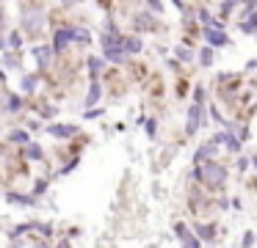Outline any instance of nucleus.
Masks as SVG:
<instances>
[{"instance_id": "1", "label": "nucleus", "mask_w": 257, "mask_h": 248, "mask_svg": "<svg viewBox=\"0 0 257 248\" xmlns=\"http://www.w3.org/2000/svg\"><path fill=\"white\" fill-rule=\"evenodd\" d=\"M194 176H199L210 190H218V187L227 185V168H224L221 163H213V160H207L205 165H199V168L194 171Z\"/></svg>"}, {"instance_id": "2", "label": "nucleus", "mask_w": 257, "mask_h": 248, "mask_svg": "<svg viewBox=\"0 0 257 248\" xmlns=\"http://www.w3.org/2000/svg\"><path fill=\"white\" fill-rule=\"evenodd\" d=\"M42 28H45V11L39 9H25L23 11V31L28 36H39Z\"/></svg>"}, {"instance_id": "3", "label": "nucleus", "mask_w": 257, "mask_h": 248, "mask_svg": "<svg viewBox=\"0 0 257 248\" xmlns=\"http://www.w3.org/2000/svg\"><path fill=\"white\" fill-rule=\"evenodd\" d=\"M199 121H202V108H199V105H194V108L188 110V119H185V132L194 135V132L199 130Z\"/></svg>"}, {"instance_id": "4", "label": "nucleus", "mask_w": 257, "mask_h": 248, "mask_svg": "<svg viewBox=\"0 0 257 248\" xmlns=\"http://www.w3.org/2000/svg\"><path fill=\"white\" fill-rule=\"evenodd\" d=\"M75 39V28H61V31H56V39H53V47L56 50H64L69 42Z\"/></svg>"}, {"instance_id": "5", "label": "nucleus", "mask_w": 257, "mask_h": 248, "mask_svg": "<svg viewBox=\"0 0 257 248\" xmlns=\"http://www.w3.org/2000/svg\"><path fill=\"white\" fill-rule=\"evenodd\" d=\"M47 132H50L53 138H72L78 130H75L72 124H50V127H47Z\"/></svg>"}, {"instance_id": "6", "label": "nucleus", "mask_w": 257, "mask_h": 248, "mask_svg": "<svg viewBox=\"0 0 257 248\" xmlns=\"http://www.w3.org/2000/svg\"><path fill=\"white\" fill-rule=\"evenodd\" d=\"M50 55H53L50 47H42V44H39V47H34V58L39 61V66H47V64H50Z\"/></svg>"}, {"instance_id": "7", "label": "nucleus", "mask_w": 257, "mask_h": 248, "mask_svg": "<svg viewBox=\"0 0 257 248\" xmlns=\"http://www.w3.org/2000/svg\"><path fill=\"white\" fill-rule=\"evenodd\" d=\"M207 42L216 44V47H221V44H227V36H224L221 31H213V28H210V31H207Z\"/></svg>"}, {"instance_id": "8", "label": "nucleus", "mask_w": 257, "mask_h": 248, "mask_svg": "<svg viewBox=\"0 0 257 248\" xmlns=\"http://www.w3.org/2000/svg\"><path fill=\"white\" fill-rule=\"evenodd\" d=\"M210 154H216V141L205 143V146H199V152H196V160H207Z\"/></svg>"}, {"instance_id": "9", "label": "nucleus", "mask_w": 257, "mask_h": 248, "mask_svg": "<svg viewBox=\"0 0 257 248\" xmlns=\"http://www.w3.org/2000/svg\"><path fill=\"white\" fill-rule=\"evenodd\" d=\"M122 47H124V53H139L141 42L139 39H122Z\"/></svg>"}, {"instance_id": "10", "label": "nucleus", "mask_w": 257, "mask_h": 248, "mask_svg": "<svg viewBox=\"0 0 257 248\" xmlns=\"http://www.w3.org/2000/svg\"><path fill=\"white\" fill-rule=\"evenodd\" d=\"M25 157L39 160L42 157V146H39V143H28V146H25Z\"/></svg>"}, {"instance_id": "11", "label": "nucleus", "mask_w": 257, "mask_h": 248, "mask_svg": "<svg viewBox=\"0 0 257 248\" xmlns=\"http://www.w3.org/2000/svg\"><path fill=\"white\" fill-rule=\"evenodd\" d=\"M9 201H12V204H25V207H31V204H34V198H31V196H20V193H9Z\"/></svg>"}, {"instance_id": "12", "label": "nucleus", "mask_w": 257, "mask_h": 248, "mask_svg": "<svg viewBox=\"0 0 257 248\" xmlns=\"http://www.w3.org/2000/svg\"><path fill=\"white\" fill-rule=\"evenodd\" d=\"M9 138H12V143H28V132L25 130H14Z\"/></svg>"}, {"instance_id": "13", "label": "nucleus", "mask_w": 257, "mask_h": 248, "mask_svg": "<svg viewBox=\"0 0 257 248\" xmlns=\"http://www.w3.org/2000/svg\"><path fill=\"white\" fill-rule=\"evenodd\" d=\"M97 99H100V86H97V83H94V86H91V91H89V97H86V105H89V108H91V105H94Z\"/></svg>"}, {"instance_id": "14", "label": "nucleus", "mask_w": 257, "mask_h": 248, "mask_svg": "<svg viewBox=\"0 0 257 248\" xmlns=\"http://www.w3.org/2000/svg\"><path fill=\"white\" fill-rule=\"evenodd\" d=\"M75 42L89 44V42H91V33H89V31H80V28H75Z\"/></svg>"}, {"instance_id": "15", "label": "nucleus", "mask_w": 257, "mask_h": 248, "mask_svg": "<svg viewBox=\"0 0 257 248\" xmlns=\"http://www.w3.org/2000/svg\"><path fill=\"white\" fill-rule=\"evenodd\" d=\"M196 231H199L202 240H213V234H216V229H213V226H199Z\"/></svg>"}, {"instance_id": "16", "label": "nucleus", "mask_w": 257, "mask_h": 248, "mask_svg": "<svg viewBox=\"0 0 257 248\" xmlns=\"http://www.w3.org/2000/svg\"><path fill=\"white\" fill-rule=\"evenodd\" d=\"M89 66H91V77H97L100 69H102V61L100 58H89Z\"/></svg>"}, {"instance_id": "17", "label": "nucleus", "mask_w": 257, "mask_h": 248, "mask_svg": "<svg viewBox=\"0 0 257 248\" xmlns=\"http://www.w3.org/2000/svg\"><path fill=\"white\" fill-rule=\"evenodd\" d=\"M199 58H202V66H210V64H213V50H210V47H207V50H202V55H199Z\"/></svg>"}, {"instance_id": "18", "label": "nucleus", "mask_w": 257, "mask_h": 248, "mask_svg": "<svg viewBox=\"0 0 257 248\" xmlns=\"http://www.w3.org/2000/svg\"><path fill=\"white\" fill-rule=\"evenodd\" d=\"M34 86H36V77L34 75H25L23 77V88H25V91H34Z\"/></svg>"}, {"instance_id": "19", "label": "nucleus", "mask_w": 257, "mask_h": 248, "mask_svg": "<svg viewBox=\"0 0 257 248\" xmlns=\"http://www.w3.org/2000/svg\"><path fill=\"white\" fill-rule=\"evenodd\" d=\"M254 28H257V14H254V17H249V20L243 22V31H254Z\"/></svg>"}, {"instance_id": "20", "label": "nucleus", "mask_w": 257, "mask_h": 248, "mask_svg": "<svg viewBox=\"0 0 257 248\" xmlns=\"http://www.w3.org/2000/svg\"><path fill=\"white\" fill-rule=\"evenodd\" d=\"M147 135H155V119H150V121H147Z\"/></svg>"}, {"instance_id": "21", "label": "nucleus", "mask_w": 257, "mask_h": 248, "mask_svg": "<svg viewBox=\"0 0 257 248\" xmlns=\"http://www.w3.org/2000/svg\"><path fill=\"white\" fill-rule=\"evenodd\" d=\"M9 47H20V36H17V33H12V36H9Z\"/></svg>"}, {"instance_id": "22", "label": "nucleus", "mask_w": 257, "mask_h": 248, "mask_svg": "<svg viewBox=\"0 0 257 248\" xmlns=\"http://www.w3.org/2000/svg\"><path fill=\"white\" fill-rule=\"evenodd\" d=\"M150 6H152L155 11H161V0H150Z\"/></svg>"}, {"instance_id": "23", "label": "nucleus", "mask_w": 257, "mask_h": 248, "mask_svg": "<svg viewBox=\"0 0 257 248\" xmlns=\"http://www.w3.org/2000/svg\"><path fill=\"white\" fill-rule=\"evenodd\" d=\"M3 28H6V14L0 11V31H3Z\"/></svg>"}, {"instance_id": "24", "label": "nucleus", "mask_w": 257, "mask_h": 248, "mask_svg": "<svg viewBox=\"0 0 257 248\" xmlns=\"http://www.w3.org/2000/svg\"><path fill=\"white\" fill-rule=\"evenodd\" d=\"M36 248H50V245H47V242H36Z\"/></svg>"}, {"instance_id": "25", "label": "nucleus", "mask_w": 257, "mask_h": 248, "mask_svg": "<svg viewBox=\"0 0 257 248\" xmlns=\"http://www.w3.org/2000/svg\"><path fill=\"white\" fill-rule=\"evenodd\" d=\"M64 3H78V0H64Z\"/></svg>"}, {"instance_id": "26", "label": "nucleus", "mask_w": 257, "mask_h": 248, "mask_svg": "<svg viewBox=\"0 0 257 248\" xmlns=\"http://www.w3.org/2000/svg\"><path fill=\"white\" fill-rule=\"evenodd\" d=\"M61 248H69V245H67V242H64V245H61Z\"/></svg>"}]
</instances>
